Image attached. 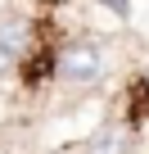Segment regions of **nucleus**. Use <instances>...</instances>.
Instances as JSON below:
<instances>
[{
	"label": "nucleus",
	"mask_w": 149,
	"mask_h": 154,
	"mask_svg": "<svg viewBox=\"0 0 149 154\" xmlns=\"http://www.w3.org/2000/svg\"><path fill=\"white\" fill-rule=\"evenodd\" d=\"M27 41H32V23L27 18H0V77L18 72V63L27 54Z\"/></svg>",
	"instance_id": "obj_2"
},
{
	"label": "nucleus",
	"mask_w": 149,
	"mask_h": 154,
	"mask_svg": "<svg viewBox=\"0 0 149 154\" xmlns=\"http://www.w3.org/2000/svg\"><path fill=\"white\" fill-rule=\"evenodd\" d=\"M54 77H59V82H72V86H95L100 77H104V50L91 36H77V41L59 45Z\"/></svg>",
	"instance_id": "obj_1"
},
{
	"label": "nucleus",
	"mask_w": 149,
	"mask_h": 154,
	"mask_svg": "<svg viewBox=\"0 0 149 154\" xmlns=\"http://www.w3.org/2000/svg\"><path fill=\"white\" fill-rule=\"evenodd\" d=\"M122 149H127V140H122V136H113V131H109V136H100V140L91 145V154H122Z\"/></svg>",
	"instance_id": "obj_3"
},
{
	"label": "nucleus",
	"mask_w": 149,
	"mask_h": 154,
	"mask_svg": "<svg viewBox=\"0 0 149 154\" xmlns=\"http://www.w3.org/2000/svg\"><path fill=\"white\" fill-rule=\"evenodd\" d=\"M100 5H109L113 14H127V9H131V0H100Z\"/></svg>",
	"instance_id": "obj_4"
}]
</instances>
